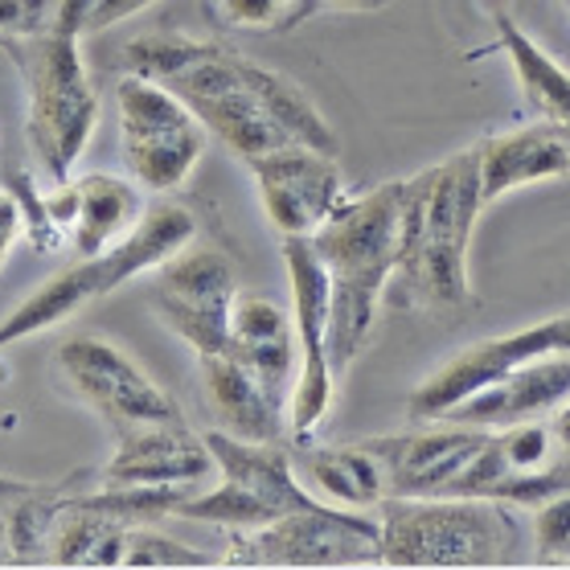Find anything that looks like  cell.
<instances>
[{
  "label": "cell",
  "instance_id": "1",
  "mask_svg": "<svg viewBox=\"0 0 570 570\" xmlns=\"http://www.w3.org/2000/svg\"><path fill=\"white\" fill-rule=\"evenodd\" d=\"M480 209V148H464L435 169L402 181V238L399 267L386 287L390 308L468 304V250Z\"/></svg>",
  "mask_w": 570,
  "mask_h": 570
},
{
  "label": "cell",
  "instance_id": "2",
  "mask_svg": "<svg viewBox=\"0 0 570 570\" xmlns=\"http://www.w3.org/2000/svg\"><path fill=\"white\" fill-rule=\"evenodd\" d=\"M402 181H386L365 197L341 202L333 218L312 234L328 287H333V362L350 370L374 333L377 308L386 304L390 275L399 267Z\"/></svg>",
  "mask_w": 570,
  "mask_h": 570
},
{
  "label": "cell",
  "instance_id": "3",
  "mask_svg": "<svg viewBox=\"0 0 570 570\" xmlns=\"http://www.w3.org/2000/svg\"><path fill=\"white\" fill-rule=\"evenodd\" d=\"M91 0H62L58 17L38 33L4 38L29 95V148L53 185H62L99 124V91L91 87L78 38Z\"/></svg>",
  "mask_w": 570,
  "mask_h": 570
},
{
  "label": "cell",
  "instance_id": "4",
  "mask_svg": "<svg viewBox=\"0 0 570 570\" xmlns=\"http://www.w3.org/2000/svg\"><path fill=\"white\" fill-rule=\"evenodd\" d=\"M194 234H197L194 214L181 202H173L169 194H156L144 206L140 222L131 226V234L124 243H116L104 255H91V259L66 267L53 279H46L29 299H21L0 321V350H9V345H17V341L26 337H38V333H46L53 324H62L82 304L111 296L119 284H128L136 275L156 272L160 263H169L177 250L189 247Z\"/></svg>",
  "mask_w": 570,
  "mask_h": 570
},
{
  "label": "cell",
  "instance_id": "5",
  "mask_svg": "<svg viewBox=\"0 0 570 570\" xmlns=\"http://www.w3.org/2000/svg\"><path fill=\"white\" fill-rule=\"evenodd\" d=\"M382 562L386 567H501L518 546V521L489 497H386Z\"/></svg>",
  "mask_w": 570,
  "mask_h": 570
},
{
  "label": "cell",
  "instance_id": "6",
  "mask_svg": "<svg viewBox=\"0 0 570 570\" xmlns=\"http://www.w3.org/2000/svg\"><path fill=\"white\" fill-rule=\"evenodd\" d=\"M124 165L148 194H173L206 153V124L165 82L144 75L119 78L116 87Z\"/></svg>",
  "mask_w": 570,
  "mask_h": 570
},
{
  "label": "cell",
  "instance_id": "7",
  "mask_svg": "<svg viewBox=\"0 0 570 570\" xmlns=\"http://www.w3.org/2000/svg\"><path fill=\"white\" fill-rule=\"evenodd\" d=\"M284 267L292 284V328H296V386L287 406V428L299 443L328 419L337 362H333V287L312 238H284Z\"/></svg>",
  "mask_w": 570,
  "mask_h": 570
},
{
  "label": "cell",
  "instance_id": "8",
  "mask_svg": "<svg viewBox=\"0 0 570 570\" xmlns=\"http://www.w3.org/2000/svg\"><path fill=\"white\" fill-rule=\"evenodd\" d=\"M226 562L234 567H365L382 562V518L362 509L316 505L287 518L238 530Z\"/></svg>",
  "mask_w": 570,
  "mask_h": 570
},
{
  "label": "cell",
  "instance_id": "9",
  "mask_svg": "<svg viewBox=\"0 0 570 570\" xmlns=\"http://www.w3.org/2000/svg\"><path fill=\"white\" fill-rule=\"evenodd\" d=\"M234 299H238L234 263L214 247L189 243L169 263L156 267L153 308L197 357L226 350Z\"/></svg>",
  "mask_w": 570,
  "mask_h": 570
},
{
  "label": "cell",
  "instance_id": "10",
  "mask_svg": "<svg viewBox=\"0 0 570 570\" xmlns=\"http://www.w3.org/2000/svg\"><path fill=\"white\" fill-rule=\"evenodd\" d=\"M58 374L75 399L87 402L95 415L107 419L116 431L136 428V423L185 419L181 406L156 386L116 341L95 337V333H78L58 345Z\"/></svg>",
  "mask_w": 570,
  "mask_h": 570
},
{
  "label": "cell",
  "instance_id": "11",
  "mask_svg": "<svg viewBox=\"0 0 570 570\" xmlns=\"http://www.w3.org/2000/svg\"><path fill=\"white\" fill-rule=\"evenodd\" d=\"M259 185L263 209L284 238H312L333 209L345 202V181L337 169V153H321L308 144H287L275 153L247 160Z\"/></svg>",
  "mask_w": 570,
  "mask_h": 570
},
{
  "label": "cell",
  "instance_id": "12",
  "mask_svg": "<svg viewBox=\"0 0 570 570\" xmlns=\"http://www.w3.org/2000/svg\"><path fill=\"white\" fill-rule=\"evenodd\" d=\"M489 428H468V423H423V431L411 435H377L365 440V448L377 455L386 497H452L468 464L489 443Z\"/></svg>",
  "mask_w": 570,
  "mask_h": 570
},
{
  "label": "cell",
  "instance_id": "13",
  "mask_svg": "<svg viewBox=\"0 0 570 570\" xmlns=\"http://www.w3.org/2000/svg\"><path fill=\"white\" fill-rule=\"evenodd\" d=\"M546 353H562V316H550L542 324H530L521 333H505L493 341H476L464 353H455L435 370L431 377H423V386L411 394L406 411L415 423H435L452 406L476 394V390L493 386L497 377H505L509 370L546 357Z\"/></svg>",
  "mask_w": 570,
  "mask_h": 570
},
{
  "label": "cell",
  "instance_id": "14",
  "mask_svg": "<svg viewBox=\"0 0 570 570\" xmlns=\"http://www.w3.org/2000/svg\"><path fill=\"white\" fill-rule=\"evenodd\" d=\"M218 472L206 435L189 431L185 419L136 423L119 431V448L99 472L104 484H202Z\"/></svg>",
  "mask_w": 570,
  "mask_h": 570
},
{
  "label": "cell",
  "instance_id": "15",
  "mask_svg": "<svg viewBox=\"0 0 570 570\" xmlns=\"http://www.w3.org/2000/svg\"><path fill=\"white\" fill-rule=\"evenodd\" d=\"M41 202H46L50 222L62 230V238L82 259L104 255L116 243H124L144 214L136 185L107 177V173H91L82 181H62Z\"/></svg>",
  "mask_w": 570,
  "mask_h": 570
},
{
  "label": "cell",
  "instance_id": "16",
  "mask_svg": "<svg viewBox=\"0 0 570 570\" xmlns=\"http://www.w3.org/2000/svg\"><path fill=\"white\" fill-rule=\"evenodd\" d=\"M570 399V353H546L533 362L509 370L493 386L468 394L460 406L448 411V423H468V428H509L525 419L550 415Z\"/></svg>",
  "mask_w": 570,
  "mask_h": 570
},
{
  "label": "cell",
  "instance_id": "17",
  "mask_svg": "<svg viewBox=\"0 0 570 570\" xmlns=\"http://www.w3.org/2000/svg\"><path fill=\"white\" fill-rule=\"evenodd\" d=\"M480 194L484 206L501 202L521 185L562 181L570 177V136L558 124H530L505 131L493 140H480Z\"/></svg>",
  "mask_w": 570,
  "mask_h": 570
},
{
  "label": "cell",
  "instance_id": "18",
  "mask_svg": "<svg viewBox=\"0 0 570 570\" xmlns=\"http://www.w3.org/2000/svg\"><path fill=\"white\" fill-rule=\"evenodd\" d=\"M222 353H230L234 362L247 365L275 399L292 406V386H296L292 370L299 365L296 328H292V316L275 299L238 292L230 312V341Z\"/></svg>",
  "mask_w": 570,
  "mask_h": 570
},
{
  "label": "cell",
  "instance_id": "19",
  "mask_svg": "<svg viewBox=\"0 0 570 570\" xmlns=\"http://www.w3.org/2000/svg\"><path fill=\"white\" fill-rule=\"evenodd\" d=\"M202 382H206V402L226 435L250 443H279L287 431V406L250 374L230 353H209L197 357Z\"/></svg>",
  "mask_w": 570,
  "mask_h": 570
},
{
  "label": "cell",
  "instance_id": "20",
  "mask_svg": "<svg viewBox=\"0 0 570 570\" xmlns=\"http://www.w3.org/2000/svg\"><path fill=\"white\" fill-rule=\"evenodd\" d=\"M206 443L209 452H214L218 476L234 480L247 493L259 497L263 505L272 509L275 521L287 518V513H299V509L324 505L321 497L308 493L296 480L292 455L279 443H250V440H238V435H226V431H206Z\"/></svg>",
  "mask_w": 570,
  "mask_h": 570
},
{
  "label": "cell",
  "instance_id": "21",
  "mask_svg": "<svg viewBox=\"0 0 570 570\" xmlns=\"http://www.w3.org/2000/svg\"><path fill=\"white\" fill-rule=\"evenodd\" d=\"M304 476L321 493V501L341 509H377L386 501V476L377 455L365 443H337V448H312L304 455Z\"/></svg>",
  "mask_w": 570,
  "mask_h": 570
},
{
  "label": "cell",
  "instance_id": "22",
  "mask_svg": "<svg viewBox=\"0 0 570 570\" xmlns=\"http://www.w3.org/2000/svg\"><path fill=\"white\" fill-rule=\"evenodd\" d=\"M497 29H501V50L513 62L530 111H538L546 124L570 128V70H562L513 17H497Z\"/></svg>",
  "mask_w": 570,
  "mask_h": 570
},
{
  "label": "cell",
  "instance_id": "23",
  "mask_svg": "<svg viewBox=\"0 0 570 570\" xmlns=\"http://www.w3.org/2000/svg\"><path fill=\"white\" fill-rule=\"evenodd\" d=\"M128 530V521L82 509L66 497L46 550H50V562H58V567H124Z\"/></svg>",
  "mask_w": 570,
  "mask_h": 570
},
{
  "label": "cell",
  "instance_id": "24",
  "mask_svg": "<svg viewBox=\"0 0 570 570\" xmlns=\"http://www.w3.org/2000/svg\"><path fill=\"white\" fill-rule=\"evenodd\" d=\"M124 567H214V558L194 550V546L177 542L169 533L131 525L128 550H124Z\"/></svg>",
  "mask_w": 570,
  "mask_h": 570
},
{
  "label": "cell",
  "instance_id": "25",
  "mask_svg": "<svg viewBox=\"0 0 570 570\" xmlns=\"http://www.w3.org/2000/svg\"><path fill=\"white\" fill-rule=\"evenodd\" d=\"M530 533L538 562H570V489L530 509Z\"/></svg>",
  "mask_w": 570,
  "mask_h": 570
},
{
  "label": "cell",
  "instance_id": "26",
  "mask_svg": "<svg viewBox=\"0 0 570 570\" xmlns=\"http://www.w3.org/2000/svg\"><path fill=\"white\" fill-rule=\"evenodd\" d=\"M209 13L230 29L267 33V29H279L296 21L299 0H209Z\"/></svg>",
  "mask_w": 570,
  "mask_h": 570
},
{
  "label": "cell",
  "instance_id": "27",
  "mask_svg": "<svg viewBox=\"0 0 570 570\" xmlns=\"http://www.w3.org/2000/svg\"><path fill=\"white\" fill-rule=\"evenodd\" d=\"M62 0H0V41L38 33L58 17Z\"/></svg>",
  "mask_w": 570,
  "mask_h": 570
},
{
  "label": "cell",
  "instance_id": "28",
  "mask_svg": "<svg viewBox=\"0 0 570 570\" xmlns=\"http://www.w3.org/2000/svg\"><path fill=\"white\" fill-rule=\"evenodd\" d=\"M26 230V214H21V202H17L13 189H0V263L9 259L13 243Z\"/></svg>",
  "mask_w": 570,
  "mask_h": 570
},
{
  "label": "cell",
  "instance_id": "29",
  "mask_svg": "<svg viewBox=\"0 0 570 570\" xmlns=\"http://www.w3.org/2000/svg\"><path fill=\"white\" fill-rule=\"evenodd\" d=\"M153 0H91V13H87V29H107L124 21V17L148 9Z\"/></svg>",
  "mask_w": 570,
  "mask_h": 570
},
{
  "label": "cell",
  "instance_id": "30",
  "mask_svg": "<svg viewBox=\"0 0 570 570\" xmlns=\"http://www.w3.org/2000/svg\"><path fill=\"white\" fill-rule=\"evenodd\" d=\"M550 428H554V440H558V448H562V460L570 464V399L554 411Z\"/></svg>",
  "mask_w": 570,
  "mask_h": 570
},
{
  "label": "cell",
  "instance_id": "31",
  "mask_svg": "<svg viewBox=\"0 0 570 570\" xmlns=\"http://www.w3.org/2000/svg\"><path fill=\"white\" fill-rule=\"evenodd\" d=\"M9 501H0V567H9V562H17L13 558V542H9Z\"/></svg>",
  "mask_w": 570,
  "mask_h": 570
},
{
  "label": "cell",
  "instance_id": "32",
  "mask_svg": "<svg viewBox=\"0 0 570 570\" xmlns=\"http://www.w3.org/2000/svg\"><path fill=\"white\" fill-rule=\"evenodd\" d=\"M29 489H38V484H29V480H13V476H0V501H17V497H26Z\"/></svg>",
  "mask_w": 570,
  "mask_h": 570
},
{
  "label": "cell",
  "instance_id": "33",
  "mask_svg": "<svg viewBox=\"0 0 570 570\" xmlns=\"http://www.w3.org/2000/svg\"><path fill=\"white\" fill-rule=\"evenodd\" d=\"M333 4H345V9H382L386 0H333Z\"/></svg>",
  "mask_w": 570,
  "mask_h": 570
},
{
  "label": "cell",
  "instance_id": "34",
  "mask_svg": "<svg viewBox=\"0 0 570 570\" xmlns=\"http://www.w3.org/2000/svg\"><path fill=\"white\" fill-rule=\"evenodd\" d=\"M562 353H570V312L562 316Z\"/></svg>",
  "mask_w": 570,
  "mask_h": 570
},
{
  "label": "cell",
  "instance_id": "35",
  "mask_svg": "<svg viewBox=\"0 0 570 570\" xmlns=\"http://www.w3.org/2000/svg\"><path fill=\"white\" fill-rule=\"evenodd\" d=\"M0 267H4V263H0Z\"/></svg>",
  "mask_w": 570,
  "mask_h": 570
},
{
  "label": "cell",
  "instance_id": "36",
  "mask_svg": "<svg viewBox=\"0 0 570 570\" xmlns=\"http://www.w3.org/2000/svg\"><path fill=\"white\" fill-rule=\"evenodd\" d=\"M567 4H570V0H567Z\"/></svg>",
  "mask_w": 570,
  "mask_h": 570
}]
</instances>
